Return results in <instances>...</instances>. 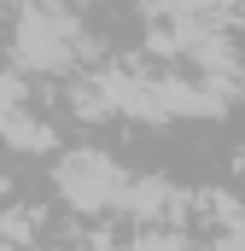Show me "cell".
Returning a JSON list of instances; mask_svg holds the SVG:
<instances>
[{
	"label": "cell",
	"instance_id": "6da1fadb",
	"mask_svg": "<svg viewBox=\"0 0 245 251\" xmlns=\"http://www.w3.org/2000/svg\"><path fill=\"white\" fill-rule=\"evenodd\" d=\"M18 53L24 64H35V70H64V64L76 59V18H64V12H24V24H18Z\"/></svg>",
	"mask_w": 245,
	"mask_h": 251
},
{
	"label": "cell",
	"instance_id": "7a4b0ae2",
	"mask_svg": "<svg viewBox=\"0 0 245 251\" xmlns=\"http://www.w3.org/2000/svg\"><path fill=\"white\" fill-rule=\"evenodd\" d=\"M59 187H64V199H76L82 210H99V204L122 199V176L99 158V152H76L59 170Z\"/></svg>",
	"mask_w": 245,
	"mask_h": 251
}]
</instances>
